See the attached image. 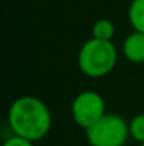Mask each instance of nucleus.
I'll list each match as a JSON object with an SVG mask.
<instances>
[{
	"label": "nucleus",
	"instance_id": "obj_9",
	"mask_svg": "<svg viewBox=\"0 0 144 146\" xmlns=\"http://www.w3.org/2000/svg\"><path fill=\"white\" fill-rule=\"evenodd\" d=\"M33 143L34 141H31V140L22 138V137H19V135H12V137L8 138V140H5L3 146H34Z\"/></svg>",
	"mask_w": 144,
	"mask_h": 146
},
{
	"label": "nucleus",
	"instance_id": "obj_6",
	"mask_svg": "<svg viewBox=\"0 0 144 146\" xmlns=\"http://www.w3.org/2000/svg\"><path fill=\"white\" fill-rule=\"evenodd\" d=\"M129 22L133 31L144 33V0H132L130 2Z\"/></svg>",
	"mask_w": 144,
	"mask_h": 146
},
{
	"label": "nucleus",
	"instance_id": "obj_5",
	"mask_svg": "<svg viewBox=\"0 0 144 146\" xmlns=\"http://www.w3.org/2000/svg\"><path fill=\"white\" fill-rule=\"evenodd\" d=\"M122 53L126 59L133 64L144 62V33L133 31L122 42Z\"/></svg>",
	"mask_w": 144,
	"mask_h": 146
},
{
	"label": "nucleus",
	"instance_id": "obj_11",
	"mask_svg": "<svg viewBox=\"0 0 144 146\" xmlns=\"http://www.w3.org/2000/svg\"><path fill=\"white\" fill-rule=\"evenodd\" d=\"M130 2H132V0H130Z\"/></svg>",
	"mask_w": 144,
	"mask_h": 146
},
{
	"label": "nucleus",
	"instance_id": "obj_7",
	"mask_svg": "<svg viewBox=\"0 0 144 146\" xmlns=\"http://www.w3.org/2000/svg\"><path fill=\"white\" fill-rule=\"evenodd\" d=\"M115 36V25L108 19H99L93 23L91 28V37L99 40H112Z\"/></svg>",
	"mask_w": 144,
	"mask_h": 146
},
{
	"label": "nucleus",
	"instance_id": "obj_8",
	"mask_svg": "<svg viewBox=\"0 0 144 146\" xmlns=\"http://www.w3.org/2000/svg\"><path fill=\"white\" fill-rule=\"evenodd\" d=\"M130 138H133L138 143H144V113L133 117L132 121L129 123Z\"/></svg>",
	"mask_w": 144,
	"mask_h": 146
},
{
	"label": "nucleus",
	"instance_id": "obj_1",
	"mask_svg": "<svg viewBox=\"0 0 144 146\" xmlns=\"http://www.w3.org/2000/svg\"><path fill=\"white\" fill-rule=\"evenodd\" d=\"M8 123L14 135L39 141L51 129V112L42 100L20 96L9 107Z\"/></svg>",
	"mask_w": 144,
	"mask_h": 146
},
{
	"label": "nucleus",
	"instance_id": "obj_3",
	"mask_svg": "<svg viewBox=\"0 0 144 146\" xmlns=\"http://www.w3.org/2000/svg\"><path fill=\"white\" fill-rule=\"evenodd\" d=\"M85 132L90 146H124L130 138L129 123L116 113H105Z\"/></svg>",
	"mask_w": 144,
	"mask_h": 146
},
{
	"label": "nucleus",
	"instance_id": "obj_10",
	"mask_svg": "<svg viewBox=\"0 0 144 146\" xmlns=\"http://www.w3.org/2000/svg\"><path fill=\"white\" fill-rule=\"evenodd\" d=\"M141 146H144V143H141Z\"/></svg>",
	"mask_w": 144,
	"mask_h": 146
},
{
	"label": "nucleus",
	"instance_id": "obj_2",
	"mask_svg": "<svg viewBox=\"0 0 144 146\" xmlns=\"http://www.w3.org/2000/svg\"><path fill=\"white\" fill-rule=\"evenodd\" d=\"M118 51L112 40H99L91 37L81 47L78 64L84 75L90 78H102L116 65Z\"/></svg>",
	"mask_w": 144,
	"mask_h": 146
},
{
	"label": "nucleus",
	"instance_id": "obj_4",
	"mask_svg": "<svg viewBox=\"0 0 144 146\" xmlns=\"http://www.w3.org/2000/svg\"><path fill=\"white\" fill-rule=\"evenodd\" d=\"M105 101L98 92L85 90L74 98L71 104V115L74 123L87 131L105 115Z\"/></svg>",
	"mask_w": 144,
	"mask_h": 146
}]
</instances>
